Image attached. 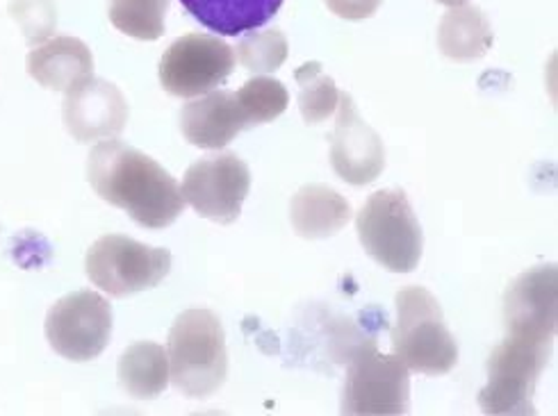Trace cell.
Segmentation results:
<instances>
[{"label":"cell","instance_id":"cell-3","mask_svg":"<svg viewBox=\"0 0 558 416\" xmlns=\"http://www.w3.org/2000/svg\"><path fill=\"white\" fill-rule=\"evenodd\" d=\"M392 351L424 376H445L459 364V346L451 337L440 303L424 287H403L397 294Z\"/></svg>","mask_w":558,"mask_h":416},{"label":"cell","instance_id":"cell-5","mask_svg":"<svg viewBox=\"0 0 558 416\" xmlns=\"http://www.w3.org/2000/svg\"><path fill=\"white\" fill-rule=\"evenodd\" d=\"M551 355V342L509 334L488 359V384L478 405L486 414H534V389Z\"/></svg>","mask_w":558,"mask_h":416},{"label":"cell","instance_id":"cell-16","mask_svg":"<svg viewBox=\"0 0 558 416\" xmlns=\"http://www.w3.org/2000/svg\"><path fill=\"white\" fill-rule=\"evenodd\" d=\"M181 3L208 30L238 37L263 28L281 10L283 0H181Z\"/></svg>","mask_w":558,"mask_h":416},{"label":"cell","instance_id":"cell-14","mask_svg":"<svg viewBox=\"0 0 558 416\" xmlns=\"http://www.w3.org/2000/svg\"><path fill=\"white\" fill-rule=\"evenodd\" d=\"M248 121L240 108L238 96L228 91H210L187 102L181 112V130L190 144L198 148H223L231 144Z\"/></svg>","mask_w":558,"mask_h":416},{"label":"cell","instance_id":"cell-13","mask_svg":"<svg viewBox=\"0 0 558 416\" xmlns=\"http://www.w3.org/2000/svg\"><path fill=\"white\" fill-rule=\"evenodd\" d=\"M62 117L69 135L78 142L117 139L129 121V102L117 85L89 77L66 94Z\"/></svg>","mask_w":558,"mask_h":416},{"label":"cell","instance_id":"cell-22","mask_svg":"<svg viewBox=\"0 0 558 416\" xmlns=\"http://www.w3.org/2000/svg\"><path fill=\"white\" fill-rule=\"evenodd\" d=\"M240 108L244 110V117L248 125L269 123L281 117L288 110L290 94L283 83H278L276 77L269 75H256L235 94Z\"/></svg>","mask_w":558,"mask_h":416},{"label":"cell","instance_id":"cell-21","mask_svg":"<svg viewBox=\"0 0 558 416\" xmlns=\"http://www.w3.org/2000/svg\"><path fill=\"white\" fill-rule=\"evenodd\" d=\"M299 110L306 123H319L338 112L340 91L331 75H326L319 62H308L296 69Z\"/></svg>","mask_w":558,"mask_h":416},{"label":"cell","instance_id":"cell-15","mask_svg":"<svg viewBox=\"0 0 558 416\" xmlns=\"http://www.w3.org/2000/svg\"><path fill=\"white\" fill-rule=\"evenodd\" d=\"M28 73L41 87L69 94L92 77V50L81 39L69 35L50 37L31 50Z\"/></svg>","mask_w":558,"mask_h":416},{"label":"cell","instance_id":"cell-11","mask_svg":"<svg viewBox=\"0 0 558 416\" xmlns=\"http://www.w3.org/2000/svg\"><path fill=\"white\" fill-rule=\"evenodd\" d=\"M558 317L556 265H538L524 271L504 296V319L509 334L551 342Z\"/></svg>","mask_w":558,"mask_h":416},{"label":"cell","instance_id":"cell-18","mask_svg":"<svg viewBox=\"0 0 558 416\" xmlns=\"http://www.w3.org/2000/svg\"><path fill=\"white\" fill-rule=\"evenodd\" d=\"M493 28L478 8H451L438 28V46L442 56L453 62H474L488 56L493 48Z\"/></svg>","mask_w":558,"mask_h":416},{"label":"cell","instance_id":"cell-8","mask_svg":"<svg viewBox=\"0 0 558 416\" xmlns=\"http://www.w3.org/2000/svg\"><path fill=\"white\" fill-rule=\"evenodd\" d=\"M112 337V307L96 292H75L48 309L46 340L71 362H92Z\"/></svg>","mask_w":558,"mask_h":416},{"label":"cell","instance_id":"cell-9","mask_svg":"<svg viewBox=\"0 0 558 416\" xmlns=\"http://www.w3.org/2000/svg\"><path fill=\"white\" fill-rule=\"evenodd\" d=\"M235 69V50L219 37L190 33L175 39L162 56L160 83L179 98L210 94Z\"/></svg>","mask_w":558,"mask_h":416},{"label":"cell","instance_id":"cell-24","mask_svg":"<svg viewBox=\"0 0 558 416\" xmlns=\"http://www.w3.org/2000/svg\"><path fill=\"white\" fill-rule=\"evenodd\" d=\"M10 16L19 23L31 46L48 41L56 33L58 10L53 0H14L10 5Z\"/></svg>","mask_w":558,"mask_h":416},{"label":"cell","instance_id":"cell-7","mask_svg":"<svg viewBox=\"0 0 558 416\" xmlns=\"http://www.w3.org/2000/svg\"><path fill=\"white\" fill-rule=\"evenodd\" d=\"M409 409V367L397 355H380L374 344L353 353L342 387V414L397 416Z\"/></svg>","mask_w":558,"mask_h":416},{"label":"cell","instance_id":"cell-12","mask_svg":"<svg viewBox=\"0 0 558 416\" xmlns=\"http://www.w3.org/2000/svg\"><path fill=\"white\" fill-rule=\"evenodd\" d=\"M331 164L336 173L353 187H365L386 169V148L374 127L365 123L344 91L338 102V123L331 146Z\"/></svg>","mask_w":558,"mask_h":416},{"label":"cell","instance_id":"cell-2","mask_svg":"<svg viewBox=\"0 0 558 416\" xmlns=\"http://www.w3.org/2000/svg\"><path fill=\"white\" fill-rule=\"evenodd\" d=\"M169 374L173 387L192 399H206L228 374L226 334L208 307H190L169 330Z\"/></svg>","mask_w":558,"mask_h":416},{"label":"cell","instance_id":"cell-4","mask_svg":"<svg viewBox=\"0 0 558 416\" xmlns=\"http://www.w3.org/2000/svg\"><path fill=\"white\" fill-rule=\"evenodd\" d=\"M359 237L367 255L392 273L417 269L424 237L420 221L401 189L372 194L356 217Z\"/></svg>","mask_w":558,"mask_h":416},{"label":"cell","instance_id":"cell-17","mask_svg":"<svg viewBox=\"0 0 558 416\" xmlns=\"http://www.w3.org/2000/svg\"><path fill=\"white\" fill-rule=\"evenodd\" d=\"M290 219L303 240H328L351 221V205L333 189L301 187L290 203Z\"/></svg>","mask_w":558,"mask_h":416},{"label":"cell","instance_id":"cell-1","mask_svg":"<svg viewBox=\"0 0 558 416\" xmlns=\"http://www.w3.org/2000/svg\"><path fill=\"white\" fill-rule=\"evenodd\" d=\"M87 178L100 198L121 207L148 230L171 225L187 205L179 182L154 158L119 139H106L92 148Z\"/></svg>","mask_w":558,"mask_h":416},{"label":"cell","instance_id":"cell-23","mask_svg":"<svg viewBox=\"0 0 558 416\" xmlns=\"http://www.w3.org/2000/svg\"><path fill=\"white\" fill-rule=\"evenodd\" d=\"M235 60L251 73H274L288 60V39L283 30H248L235 48Z\"/></svg>","mask_w":558,"mask_h":416},{"label":"cell","instance_id":"cell-6","mask_svg":"<svg viewBox=\"0 0 558 416\" xmlns=\"http://www.w3.org/2000/svg\"><path fill=\"white\" fill-rule=\"evenodd\" d=\"M87 278L112 298L154 290L171 271V253L123 235L100 237L87 250Z\"/></svg>","mask_w":558,"mask_h":416},{"label":"cell","instance_id":"cell-25","mask_svg":"<svg viewBox=\"0 0 558 416\" xmlns=\"http://www.w3.org/2000/svg\"><path fill=\"white\" fill-rule=\"evenodd\" d=\"M324 3L344 21H365L380 8L384 0H324Z\"/></svg>","mask_w":558,"mask_h":416},{"label":"cell","instance_id":"cell-20","mask_svg":"<svg viewBox=\"0 0 558 416\" xmlns=\"http://www.w3.org/2000/svg\"><path fill=\"white\" fill-rule=\"evenodd\" d=\"M169 0H110L114 28L137 41H158L165 33Z\"/></svg>","mask_w":558,"mask_h":416},{"label":"cell","instance_id":"cell-10","mask_svg":"<svg viewBox=\"0 0 558 416\" xmlns=\"http://www.w3.org/2000/svg\"><path fill=\"white\" fill-rule=\"evenodd\" d=\"M251 189V171L233 152L194 162L183 178V198L194 210L217 223H235Z\"/></svg>","mask_w":558,"mask_h":416},{"label":"cell","instance_id":"cell-26","mask_svg":"<svg viewBox=\"0 0 558 416\" xmlns=\"http://www.w3.org/2000/svg\"><path fill=\"white\" fill-rule=\"evenodd\" d=\"M438 3L449 5V8H461V5H465V3H468V0H438Z\"/></svg>","mask_w":558,"mask_h":416},{"label":"cell","instance_id":"cell-19","mask_svg":"<svg viewBox=\"0 0 558 416\" xmlns=\"http://www.w3.org/2000/svg\"><path fill=\"white\" fill-rule=\"evenodd\" d=\"M117 376L123 392L137 401H150L169 384V357L156 342H137L121 355Z\"/></svg>","mask_w":558,"mask_h":416}]
</instances>
